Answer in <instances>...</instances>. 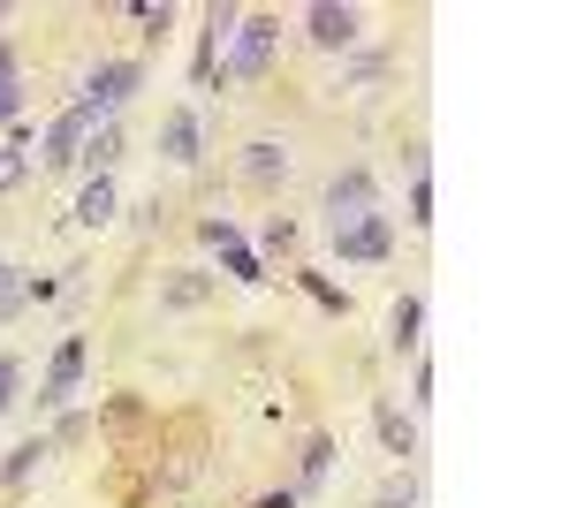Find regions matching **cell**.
<instances>
[{
	"label": "cell",
	"mask_w": 569,
	"mask_h": 508,
	"mask_svg": "<svg viewBox=\"0 0 569 508\" xmlns=\"http://www.w3.org/2000/svg\"><path fill=\"white\" fill-rule=\"evenodd\" d=\"M23 114V69H16V46L0 39V122Z\"/></svg>",
	"instance_id": "14"
},
{
	"label": "cell",
	"mask_w": 569,
	"mask_h": 508,
	"mask_svg": "<svg viewBox=\"0 0 569 508\" xmlns=\"http://www.w3.org/2000/svg\"><path fill=\"white\" fill-rule=\"evenodd\" d=\"M418 327H426V303H418V297H402V303L388 311V341L402 349V357L418 349Z\"/></svg>",
	"instance_id": "12"
},
{
	"label": "cell",
	"mask_w": 569,
	"mask_h": 508,
	"mask_svg": "<svg viewBox=\"0 0 569 508\" xmlns=\"http://www.w3.org/2000/svg\"><path fill=\"white\" fill-rule=\"evenodd\" d=\"M259 508H297V494H289V486H281V494H266Z\"/></svg>",
	"instance_id": "27"
},
{
	"label": "cell",
	"mask_w": 569,
	"mask_h": 508,
	"mask_svg": "<svg viewBox=\"0 0 569 508\" xmlns=\"http://www.w3.org/2000/svg\"><path fill=\"white\" fill-rule=\"evenodd\" d=\"M372 425H380V440H388V456H418V425L402 418L395 402H372Z\"/></svg>",
	"instance_id": "9"
},
{
	"label": "cell",
	"mask_w": 569,
	"mask_h": 508,
	"mask_svg": "<svg viewBox=\"0 0 569 508\" xmlns=\"http://www.w3.org/2000/svg\"><path fill=\"white\" fill-rule=\"evenodd\" d=\"M77 160H84L91 175H107L114 160H122V129H114V122H99V129L84 137V152H77Z\"/></svg>",
	"instance_id": "10"
},
{
	"label": "cell",
	"mask_w": 569,
	"mask_h": 508,
	"mask_svg": "<svg viewBox=\"0 0 569 508\" xmlns=\"http://www.w3.org/2000/svg\"><path fill=\"white\" fill-rule=\"evenodd\" d=\"M380 508H418V486H410V478H395L388 494H380Z\"/></svg>",
	"instance_id": "25"
},
{
	"label": "cell",
	"mask_w": 569,
	"mask_h": 508,
	"mask_svg": "<svg viewBox=\"0 0 569 508\" xmlns=\"http://www.w3.org/2000/svg\"><path fill=\"white\" fill-rule=\"evenodd\" d=\"M410 228H433V190H426V175H410Z\"/></svg>",
	"instance_id": "21"
},
{
	"label": "cell",
	"mask_w": 569,
	"mask_h": 508,
	"mask_svg": "<svg viewBox=\"0 0 569 508\" xmlns=\"http://www.w3.org/2000/svg\"><path fill=\"white\" fill-rule=\"evenodd\" d=\"M380 69H388V61H380V53H365V61H350V77H342V84H372Z\"/></svg>",
	"instance_id": "26"
},
{
	"label": "cell",
	"mask_w": 569,
	"mask_h": 508,
	"mask_svg": "<svg viewBox=\"0 0 569 508\" xmlns=\"http://www.w3.org/2000/svg\"><path fill=\"white\" fill-rule=\"evenodd\" d=\"M16 387H23V365H16V357H0V418L16 410Z\"/></svg>",
	"instance_id": "22"
},
{
	"label": "cell",
	"mask_w": 569,
	"mask_h": 508,
	"mask_svg": "<svg viewBox=\"0 0 569 508\" xmlns=\"http://www.w3.org/2000/svg\"><path fill=\"white\" fill-rule=\"evenodd\" d=\"M305 281H311V297L327 303V311H350V297H342V289H335V281H319V273H305Z\"/></svg>",
	"instance_id": "23"
},
{
	"label": "cell",
	"mask_w": 569,
	"mask_h": 508,
	"mask_svg": "<svg viewBox=\"0 0 569 508\" xmlns=\"http://www.w3.org/2000/svg\"><path fill=\"white\" fill-rule=\"evenodd\" d=\"M31 182V152L23 145H0V190H23Z\"/></svg>",
	"instance_id": "19"
},
{
	"label": "cell",
	"mask_w": 569,
	"mask_h": 508,
	"mask_svg": "<svg viewBox=\"0 0 569 508\" xmlns=\"http://www.w3.org/2000/svg\"><path fill=\"white\" fill-rule=\"evenodd\" d=\"M23 303H31V273L23 266H0V319H16Z\"/></svg>",
	"instance_id": "17"
},
{
	"label": "cell",
	"mask_w": 569,
	"mask_h": 508,
	"mask_svg": "<svg viewBox=\"0 0 569 508\" xmlns=\"http://www.w3.org/2000/svg\"><path fill=\"white\" fill-rule=\"evenodd\" d=\"M206 297H213V281H206V273H176V281L160 289V303H168V311H190V303H206Z\"/></svg>",
	"instance_id": "16"
},
{
	"label": "cell",
	"mask_w": 569,
	"mask_h": 508,
	"mask_svg": "<svg viewBox=\"0 0 569 508\" xmlns=\"http://www.w3.org/2000/svg\"><path fill=\"white\" fill-rule=\"evenodd\" d=\"M46 456H53V440H46V432H31V440H23V448H16V456L0 464V486H23V478H31Z\"/></svg>",
	"instance_id": "11"
},
{
	"label": "cell",
	"mask_w": 569,
	"mask_h": 508,
	"mask_svg": "<svg viewBox=\"0 0 569 508\" xmlns=\"http://www.w3.org/2000/svg\"><path fill=\"white\" fill-rule=\"evenodd\" d=\"M357 31H365V16H357V8H335V0L305 8V39H311V46H327V53H350Z\"/></svg>",
	"instance_id": "4"
},
{
	"label": "cell",
	"mask_w": 569,
	"mask_h": 508,
	"mask_svg": "<svg viewBox=\"0 0 569 508\" xmlns=\"http://www.w3.org/2000/svg\"><path fill=\"white\" fill-rule=\"evenodd\" d=\"M77 220H84V228H107V220H114V182H107V175H91V182H84Z\"/></svg>",
	"instance_id": "13"
},
{
	"label": "cell",
	"mask_w": 569,
	"mask_h": 508,
	"mask_svg": "<svg viewBox=\"0 0 569 508\" xmlns=\"http://www.w3.org/2000/svg\"><path fill=\"white\" fill-rule=\"evenodd\" d=\"M91 129H99V122H91L84 107H69L61 122L46 129V152H39V160H46V168H77V152H84V137H91Z\"/></svg>",
	"instance_id": "8"
},
{
	"label": "cell",
	"mask_w": 569,
	"mask_h": 508,
	"mask_svg": "<svg viewBox=\"0 0 569 508\" xmlns=\"http://www.w3.org/2000/svg\"><path fill=\"white\" fill-rule=\"evenodd\" d=\"M327 464H335V440H327V432H311V440H305V494L327 478Z\"/></svg>",
	"instance_id": "18"
},
{
	"label": "cell",
	"mask_w": 569,
	"mask_h": 508,
	"mask_svg": "<svg viewBox=\"0 0 569 508\" xmlns=\"http://www.w3.org/2000/svg\"><path fill=\"white\" fill-rule=\"evenodd\" d=\"M228 46H236L228 53V77H266L273 69V46H281V16H243Z\"/></svg>",
	"instance_id": "2"
},
{
	"label": "cell",
	"mask_w": 569,
	"mask_h": 508,
	"mask_svg": "<svg viewBox=\"0 0 569 508\" xmlns=\"http://www.w3.org/2000/svg\"><path fill=\"white\" fill-rule=\"evenodd\" d=\"M160 152H168L176 168H198V160H206V114H198V107H176V114L160 122Z\"/></svg>",
	"instance_id": "5"
},
{
	"label": "cell",
	"mask_w": 569,
	"mask_h": 508,
	"mask_svg": "<svg viewBox=\"0 0 569 508\" xmlns=\"http://www.w3.org/2000/svg\"><path fill=\"white\" fill-rule=\"evenodd\" d=\"M372 212H380V190H372L365 168H342L327 182V228H357V220H372Z\"/></svg>",
	"instance_id": "3"
},
{
	"label": "cell",
	"mask_w": 569,
	"mask_h": 508,
	"mask_svg": "<svg viewBox=\"0 0 569 508\" xmlns=\"http://www.w3.org/2000/svg\"><path fill=\"white\" fill-rule=\"evenodd\" d=\"M77 372H84V335H69L53 349V365H46V380H39V410H61L77 395Z\"/></svg>",
	"instance_id": "7"
},
{
	"label": "cell",
	"mask_w": 569,
	"mask_h": 508,
	"mask_svg": "<svg viewBox=\"0 0 569 508\" xmlns=\"http://www.w3.org/2000/svg\"><path fill=\"white\" fill-rule=\"evenodd\" d=\"M335 251L357 258V266H380L395 251V220L388 212H372V220H357V228H335Z\"/></svg>",
	"instance_id": "6"
},
{
	"label": "cell",
	"mask_w": 569,
	"mask_h": 508,
	"mask_svg": "<svg viewBox=\"0 0 569 508\" xmlns=\"http://www.w3.org/2000/svg\"><path fill=\"white\" fill-rule=\"evenodd\" d=\"M137 84H144V69H137V61H99V69L84 77V99H77V107H84L91 122H114V114H122V99H130Z\"/></svg>",
	"instance_id": "1"
},
{
	"label": "cell",
	"mask_w": 569,
	"mask_h": 508,
	"mask_svg": "<svg viewBox=\"0 0 569 508\" xmlns=\"http://www.w3.org/2000/svg\"><path fill=\"white\" fill-rule=\"evenodd\" d=\"M228 273H236V281H266V266H259V251H243V243H228Z\"/></svg>",
	"instance_id": "20"
},
{
	"label": "cell",
	"mask_w": 569,
	"mask_h": 508,
	"mask_svg": "<svg viewBox=\"0 0 569 508\" xmlns=\"http://www.w3.org/2000/svg\"><path fill=\"white\" fill-rule=\"evenodd\" d=\"M137 23H144V31H152V39H160V31H168V23H176V8H168V0H160V8H137Z\"/></svg>",
	"instance_id": "24"
},
{
	"label": "cell",
	"mask_w": 569,
	"mask_h": 508,
	"mask_svg": "<svg viewBox=\"0 0 569 508\" xmlns=\"http://www.w3.org/2000/svg\"><path fill=\"white\" fill-rule=\"evenodd\" d=\"M243 175H251V182H281V175H289V152H281L273 137H259V145L243 152Z\"/></svg>",
	"instance_id": "15"
}]
</instances>
